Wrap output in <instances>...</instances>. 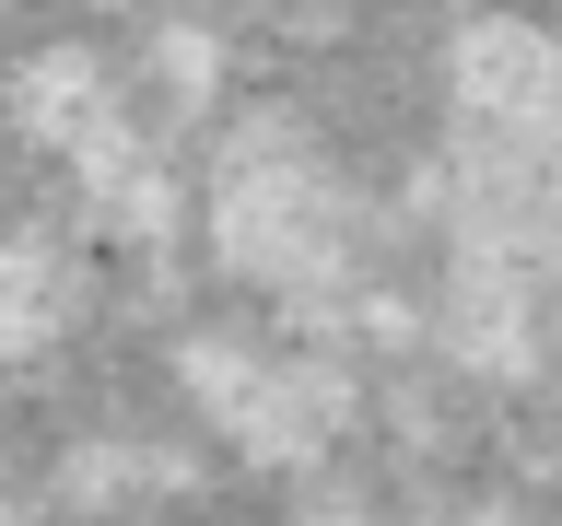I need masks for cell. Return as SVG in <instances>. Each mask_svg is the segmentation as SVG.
<instances>
[{
  "instance_id": "4",
  "label": "cell",
  "mask_w": 562,
  "mask_h": 526,
  "mask_svg": "<svg viewBox=\"0 0 562 526\" xmlns=\"http://www.w3.org/2000/svg\"><path fill=\"white\" fill-rule=\"evenodd\" d=\"M82 316V281H70V258L47 235H0V363H24V351H47Z\"/></svg>"
},
{
  "instance_id": "5",
  "label": "cell",
  "mask_w": 562,
  "mask_h": 526,
  "mask_svg": "<svg viewBox=\"0 0 562 526\" xmlns=\"http://www.w3.org/2000/svg\"><path fill=\"white\" fill-rule=\"evenodd\" d=\"M153 82H165L176 105H211V94H223V35H211V24H165V35H153Z\"/></svg>"
},
{
  "instance_id": "1",
  "label": "cell",
  "mask_w": 562,
  "mask_h": 526,
  "mask_svg": "<svg viewBox=\"0 0 562 526\" xmlns=\"http://www.w3.org/2000/svg\"><path fill=\"white\" fill-rule=\"evenodd\" d=\"M200 235L235 281H258L281 305H328L351 281V187L328 175L305 117L246 105L200 164Z\"/></svg>"
},
{
  "instance_id": "3",
  "label": "cell",
  "mask_w": 562,
  "mask_h": 526,
  "mask_svg": "<svg viewBox=\"0 0 562 526\" xmlns=\"http://www.w3.org/2000/svg\"><path fill=\"white\" fill-rule=\"evenodd\" d=\"M12 129L35 152H59V164H94L105 140H130V82L105 47H35L12 70Z\"/></svg>"
},
{
  "instance_id": "2",
  "label": "cell",
  "mask_w": 562,
  "mask_h": 526,
  "mask_svg": "<svg viewBox=\"0 0 562 526\" xmlns=\"http://www.w3.org/2000/svg\"><path fill=\"white\" fill-rule=\"evenodd\" d=\"M446 94H457V129H469V140L562 152V35L527 24V12H481V24H457Z\"/></svg>"
}]
</instances>
